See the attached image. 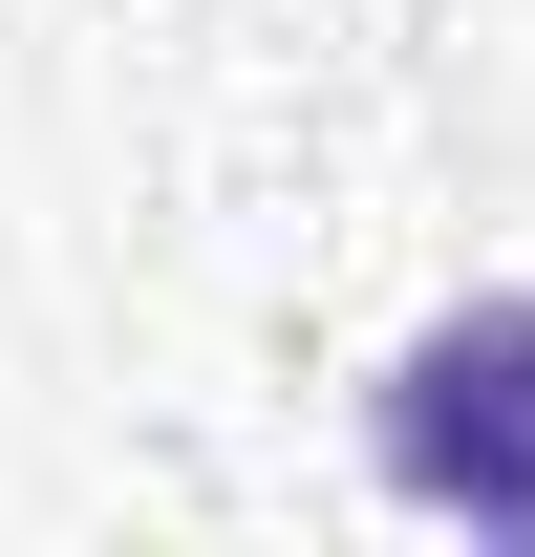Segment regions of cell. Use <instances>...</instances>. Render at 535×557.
<instances>
[{
	"mask_svg": "<svg viewBox=\"0 0 535 557\" xmlns=\"http://www.w3.org/2000/svg\"><path fill=\"white\" fill-rule=\"evenodd\" d=\"M364 450H386L407 515L535 536V300H450V322H407L386 386H364Z\"/></svg>",
	"mask_w": 535,
	"mask_h": 557,
	"instance_id": "obj_1",
	"label": "cell"
}]
</instances>
